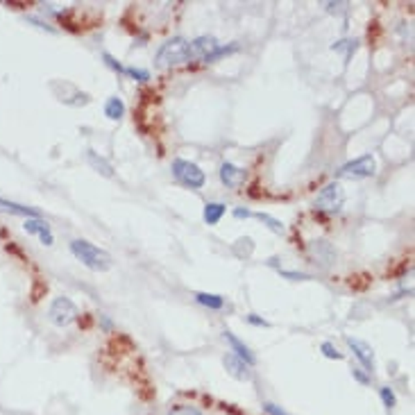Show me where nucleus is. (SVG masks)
I'll use <instances>...</instances> for the list:
<instances>
[{
  "instance_id": "nucleus-12",
  "label": "nucleus",
  "mask_w": 415,
  "mask_h": 415,
  "mask_svg": "<svg viewBox=\"0 0 415 415\" xmlns=\"http://www.w3.org/2000/svg\"><path fill=\"white\" fill-rule=\"evenodd\" d=\"M225 211H227V207H225L223 202H207L205 211H202V218H205L207 225H218L223 221Z\"/></svg>"
},
{
  "instance_id": "nucleus-21",
  "label": "nucleus",
  "mask_w": 415,
  "mask_h": 415,
  "mask_svg": "<svg viewBox=\"0 0 415 415\" xmlns=\"http://www.w3.org/2000/svg\"><path fill=\"white\" fill-rule=\"evenodd\" d=\"M123 73H125V75H130V78H132V80H137V82H148V80H150V73H148V71H143V69H134V66H125Z\"/></svg>"
},
{
  "instance_id": "nucleus-23",
  "label": "nucleus",
  "mask_w": 415,
  "mask_h": 415,
  "mask_svg": "<svg viewBox=\"0 0 415 415\" xmlns=\"http://www.w3.org/2000/svg\"><path fill=\"white\" fill-rule=\"evenodd\" d=\"M263 411H266L268 415H289L284 409H279V406L273 404V402H266V404H263Z\"/></svg>"
},
{
  "instance_id": "nucleus-5",
  "label": "nucleus",
  "mask_w": 415,
  "mask_h": 415,
  "mask_svg": "<svg viewBox=\"0 0 415 415\" xmlns=\"http://www.w3.org/2000/svg\"><path fill=\"white\" fill-rule=\"evenodd\" d=\"M338 177L345 179H368L377 175V159L372 155H363L354 161H347L345 166H341V170L336 172Z\"/></svg>"
},
{
  "instance_id": "nucleus-28",
  "label": "nucleus",
  "mask_w": 415,
  "mask_h": 415,
  "mask_svg": "<svg viewBox=\"0 0 415 415\" xmlns=\"http://www.w3.org/2000/svg\"><path fill=\"white\" fill-rule=\"evenodd\" d=\"M234 218H252V211L243 209V207H236V209H234Z\"/></svg>"
},
{
  "instance_id": "nucleus-16",
  "label": "nucleus",
  "mask_w": 415,
  "mask_h": 415,
  "mask_svg": "<svg viewBox=\"0 0 415 415\" xmlns=\"http://www.w3.org/2000/svg\"><path fill=\"white\" fill-rule=\"evenodd\" d=\"M87 159H89V164H91L98 172H102L104 177H111V175H114V170H111V166H109L107 161H104V159H98V155L93 153V150H87Z\"/></svg>"
},
{
  "instance_id": "nucleus-27",
  "label": "nucleus",
  "mask_w": 415,
  "mask_h": 415,
  "mask_svg": "<svg viewBox=\"0 0 415 415\" xmlns=\"http://www.w3.org/2000/svg\"><path fill=\"white\" fill-rule=\"evenodd\" d=\"M284 277H289V279H293V282H300V279H309V275H304V273H289V270H279Z\"/></svg>"
},
{
  "instance_id": "nucleus-19",
  "label": "nucleus",
  "mask_w": 415,
  "mask_h": 415,
  "mask_svg": "<svg viewBox=\"0 0 415 415\" xmlns=\"http://www.w3.org/2000/svg\"><path fill=\"white\" fill-rule=\"evenodd\" d=\"M320 350H322L324 357L331 359V361H343V359H345V354L338 352V347H336L334 343H329V341H324V343L320 345Z\"/></svg>"
},
{
  "instance_id": "nucleus-4",
  "label": "nucleus",
  "mask_w": 415,
  "mask_h": 415,
  "mask_svg": "<svg viewBox=\"0 0 415 415\" xmlns=\"http://www.w3.org/2000/svg\"><path fill=\"white\" fill-rule=\"evenodd\" d=\"M78 306H75V302L66 295H59L52 300V304L48 309V320L55 324V327H69L71 322L78 320Z\"/></svg>"
},
{
  "instance_id": "nucleus-15",
  "label": "nucleus",
  "mask_w": 415,
  "mask_h": 415,
  "mask_svg": "<svg viewBox=\"0 0 415 415\" xmlns=\"http://www.w3.org/2000/svg\"><path fill=\"white\" fill-rule=\"evenodd\" d=\"M104 116L111 120H120L125 116V102L116 96L107 98V102H104Z\"/></svg>"
},
{
  "instance_id": "nucleus-25",
  "label": "nucleus",
  "mask_w": 415,
  "mask_h": 415,
  "mask_svg": "<svg viewBox=\"0 0 415 415\" xmlns=\"http://www.w3.org/2000/svg\"><path fill=\"white\" fill-rule=\"evenodd\" d=\"M357 48V41H338V43H334V46H331V50H354Z\"/></svg>"
},
{
  "instance_id": "nucleus-11",
  "label": "nucleus",
  "mask_w": 415,
  "mask_h": 415,
  "mask_svg": "<svg viewBox=\"0 0 415 415\" xmlns=\"http://www.w3.org/2000/svg\"><path fill=\"white\" fill-rule=\"evenodd\" d=\"M223 366H225V370L232 374V377H236V379H240V381H250L252 379V370H250V366L247 363H243L236 354H225L223 357Z\"/></svg>"
},
{
  "instance_id": "nucleus-26",
  "label": "nucleus",
  "mask_w": 415,
  "mask_h": 415,
  "mask_svg": "<svg viewBox=\"0 0 415 415\" xmlns=\"http://www.w3.org/2000/svg\"><path fill=\"white\" fill-rule=\"evenodd\" d=\"M245 320L250 322V324H256V327H270V322H268V320H263V318H259V315H254V313L247 315Z\"/></svg>"
},
{
  "instance_id": "nucleus-7",
  "label": "nucleus",
  "mask_w": 415,
  "mask_h": 415,
  "mask_svg": "<svg viewBox=\"0 0 415 415\" xmlns=\"http://www.w3.org/2000/svg\"><path fill=\"white\" fill-rule=\"evenodd\" d=\"M345 343L352 350L354 357L359 359V363L363 366L366 372L372 374L374 372V352H372V347H370L366 341H361V338H354V336H345Z\"/></svg>"
},
{
  "instance_id": "nucleus-14",
  "label": "nucleus",
  "mask_w": 415,
  "mask_h": 415,
  "mask_svg": "<svg viewBox=\"0 0 415 415\" xmlns=\"http://www.w3.org/2000/svg\"><path fill=\"white\" fill-rule=\"evenodd\" d=\"M195 302L211 309V311H221V309L225 306V298L218 295V293H195Z\"/></svg>"
},
{
  "instance_id": "nucleus-6",
  "label": "nucleus",
  "mask_w": 415,
  "mask_h": 415,
  "mask_svg": "<svg viewBox=\"0 0 415 415\" xmlns=\"http://www.w3.org/2000/svg\"><path fill=\"white\" fill-rule=\"evenodd\" d=\"M345 205V191L338 182H331L327 186H322V191L315 198V209L318 211H329V214H336Z\"/></svg>"
},
{
  "instance_id": "nucleus-8",
  "label": "nucleus",
  "mask_w": 415,
  "mask_h": 415,
  "mask_svg": "<svg viewBox=\"0 0 415 415\" xmlns=\"http://www.w3.org/2000/svg\"><path fill=\"white\" fill-rule=\"evenodd\" d=\"M23 229L27 234H32V236H39V240H41L43 245H52V243H55V236H52L50 225L46 221H41V218H25Z\"/></svg>"
},
{
  "instance_id": "nucleus-17",
  "label": "nucleus",
  "mask_w": 415,
  "mask_h": 415,
  "mask_svg": "<svg viewBox=\"0 0 415 415\" xmlns=\"http://www.w3.org/2000/svg\"><path fill=\"white\" fill-rule=\"evenodd\" d=\"M254 218H259V221L266 225V227L270 229V232H275V234H284L286 232V227H284V223L282 221H277V218H273L270 214H263V211H259V214H252Z\"/></svg>"
},
{
  "instance_id": "nucleus-18",
  "label": "nucleus",
  "mask_w": 415,
  "mask_h": 415,
  "mask_svg": "<svg viewBox=\"0 0 415 415\" xmlns=\"http://www.w3.org/2000/svg\"><path fill=\"white\" fill-rule=\"evenodd\" d=\"M379 397H381V402H383V406H386L388 411L395 409V406H397L395 390H392L390 386H381V388H379Z\"/></svg>"
},
{
  "instance_id": "nucleus-13",
  "label": "nucleus",
  "mask_w": 415,
  "mask_h": 415,
  "mask_svg": "<svg viewBox=\"0 0 415 415\" xmlns=\"http://www.w3.org/2000/svg\"><path fill=\"white\" fill-rule=\"evenodd\" d=\"M0 211H7V214H14V216H23V218H39V211L23 207V205H16V202L3 200V198H0Z\"/></svg>"
},
{
  "instance_id": "nucleus-9",
  "label": "nucleus",
  "mask_w": 415,
  "mask_h": 415,
  "mask_svg": "<svg viewBox=\"0 0 415 415\" xmlns=\"http://www.w3.org/2000/svg\"><path fill=\"white\" fill-rule=\"evenodd\" d=\"M218 175H221V182L227 188H238L245 182V170L238 168V166H234L232 161H223Z\"/></svg>"
},
{
  "instance_id": "nucleus-10",
  "label": "nucleus",
  "mask_w": 415,
  "mask_h": 415,
  "mask_svg": "<svg viewBox=\"0 0 415 415\" xmlns=\"http://www.w3.org/2000/svg\"><path fill=\"white\" fill-rule=\"evenodd\" d=\"M223 336H225V341H227L229 345H232V354H236V357L243 361V363H247V366H254L256 363V357H254V352L247 347L243 341H240L238 336H234V331H223Z\"/></svg>"
},
{
  "instance_id": "nucleus-24",
  "label": "nucleus",
  "mask_w": 415,
  "mask_h": 415,
  "mask_svg": "<svg viewBox=\"0 0 415 415\" xmlns=\"http://www.w3.org/2000/svg\"><path fill=\"white\" fill-rule=\"evenodd\" d=\"M352 374H354V379H357L359 383H363V386H368V383H370V377H368L361 368H354Z\"/></svg>"
},
{
  "instance_id": "nucleus-2",
  "label": "nucleus",
  "mask_w": 415,
  "mask_h": 415,
  "mask_svg": "<svg viewBox=\"0 0 415 415\" xmlns=\"http://www.w3.org/2000/svg\"><path fill=\"white\" fill-rule=\"evenodd\" d=\"M191 59H195V52L191 41L182 39V36H175V39H168L157 52L155 64L159 69H172V66H182L188 64Z\"/></svg>"
},
{
  "instance_id": "nucleus-22",
  "label": "nucleus",
  "mask_w": 415,
  "mask_h": 415,
  "mask_svg": "<svg viewBox=\"0 0 415 415\" xmlns=\"http://www.w3.org/2000/svg\"><path fill=\"white\" fill-rule=\"evenodd\" d=\"M102 59H104V64H107L111 71H116V73H123V69H125V66H120V64L116 62V59L109 55V52H104V55H102Z\"/></svg>"
},
{
  "instance_id": "nucleus-20",
  "label": "nucleus",
  "mask_w": 415,
  "mask_h": 415,
  "mask_svg": "<svg viewBox=\"0 0 415 415\" xmlns=\"http://www.w3.org/2000/svg\"><path fill=\"white\" fill-rule=\"evenodd\" d=\"M166 415H202V411L198 406H191V404H177L166 413Z\"/></svg>"
},
{
  "instance_id": "nucleus-3",
  "label": "nucleus",
  "mask_w": 415,
  "mask_h": 415,
  "mask_svg": "<svg viewBox=\"0 0 415 415\" xmlns=\"http://www.w3.org/2000/svg\"><path fill=\"white\" fill-rule=\"evenodd\" d=\"M172 170V177L177 179L179 184L186 186V188H193V191H198V188L205 186L207 182V175L205 170L200 168L198 164L193 161H186V159H175L170 166Z\"/></svg>"
},
{
  "instance_id": "nucleus-1",
  "label": "nucleus",
  "mask_w": 415,
  "mask_h": 415,
  "mask_svg": "<svg viewBox=\"0 0 415 415\" xmlns=\"http://www.w3.org/2000/svg\"><path fill=\"white\" fill-rule=\"evenodd\" d=\"M69 247L75 259L82 261V266H87L89 270H93V273H107V270L114 266L111 254L107 250H102V247L89 243V240L75 238V240H71Z\"/></svg>"
}]
</instances>
